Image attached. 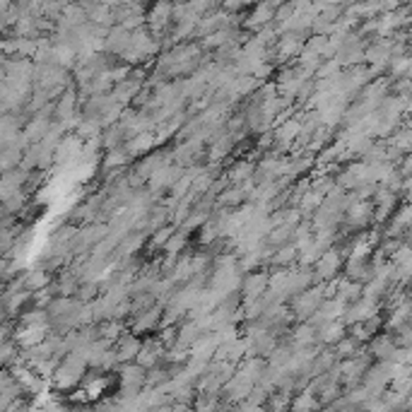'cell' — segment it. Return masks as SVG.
Here are the masks:
<instances>
[{"label":"cell","instance_id":"13","mask_svg":"<svg viewBox=\"0 0 412 412\" xmlns=\"http://www.w3.org/2000/svg\"><path fill=\"white\" fill-rule=\"evenodd\" d=\"M12 323H15V321H12ZM48 333H51L48 323L44 325H17L15 323V328H12V340H15V345L20 350H29V347H34V345L44 343Z\"/></svg>","mask_w":412,"mask_h":412},{"label":"cell","instance_id":"22","mask_svg":"<svg viewBox=\"0 0 412 412\" xmlns=\"http://www.w3.org/2000/svg\"><path fill=\"white\" fill-rule=\"evenodd\" d=\"M27 172H22L20 167L12 169V172H5L0 174V203L8 201L10 196H15V193H20L24 189V184H27Z\"/></svg>","mask_w":412,"mask_h":412},{"label":"cell","instance_id":"8","mask_svg":"<svg viewBox=\"0 0 412 412\" xmlns=\"http://www.w3.org/2000/svg\"><path fill=\"white\" fill-rule=\"evenodd\" d=\"M316 277H313V270L311 268H301V265H292L287 270V277H284V284H282V296L284 301H289L292 296L306 292L308 287H313Z\"/></svg>","mask_w":412,"mask_h":412},{"label":"cell","instance_id":"38","mask_svg":"<svg viewBox=\"0 0 412 412\" xmlns=\"http://www.w3.org/2000/svg\"><path fill=\"white\" fill-rule=\"evenodd\" d=\"M169 381H172V377H169V369L165 364H160L155 369H147V372H145V391L162 389V386L169 384Z\"/></svg>","mask_w":412,"mask_h":412},{"label":"cell","instance_id":"24","mask_svg":"<svg viewBox=\"0 0 412 412\" xmlns=\"http://www.w3.org/2000/svg\"><path fill=\"white\" fill-rule=\"evenodd\" d=\"M253 169H256V160L241 157V160H234L232 165L224 169V177H227L229 186H241L244 181L253 177Z\"/></svg>","mask_w":412,"mask_h":412},{"label":"cell","instance_id":"45","mask_svg":"<svg viewBox=\"0 0 412 412\" xmlns=\"http://www.w3.org/2000/svg\"><path fill=\"white\" fill-rule=\"evenodd\" d=\"M150 412H174V410H172V403H165V405H157V408Z\"/></svg>","mask_w":412,"mask_h":412},{"label":"cell","instance_id":"37","mask_svg":"<svg viewBox=\"0 0 412 412\" xmlns=\"http://www.w3.org/2000/svg\"><path fill=\"white\" fill-rule=\"evenodd\" d=\"M189 248V236L186 234H181L179 229L174 232L172 236H169V241L165 244V248H162V256H167V258H179L181 253Z\"/></svg>","mask_w":412,"mask_h":412},{"label":"cell","instance_id":"40","mask_svg":"<svg viewBox=\"0 0 412 412\" xmlns=\"http://www.w3.org/2000/svg\"><path fill=\"white\" fill-rule=\"evenodd\" d=\"M15 323L17 325H44V323H48V316H46L44 308H32V306H29L27 311L17 316Z\"/></svg>","mask_w":412,"mask_h":412},{"label":"cell","instance_id":"28","mask_svg":"<svg viewBox=\"0 0 412 412\" xmlns=\"http://www.w3.org/2000/svg\"><path fill=\"white\" fill-rule=\"evenodd\" d=\"M217 345H220V343H217L215 333H203V335L189 347V357H191V360H201V362H212Z\"/></svg>","mask_w":412,"mask_h":412},{"label":"cell","instance_id":"11","mask_svg":"<svg viewBox=\"0 0 412 412\" xmlns=\"http://www.w3.org/2000/svg\"><path fill=\"white\" fill-rule=\"evenodd\" d=\"M381 311V301H374V299H367V296H360L352 304H347L345 308V316H343V323L345 325H355V323H362L367 318H374L379 316Z\"/></svg>","mask_w":412,"mask_h":412},{"label":"cell","instance_id":"1","mask_svg":"<svg viewBox=\"0 0 412 412\" xmlns=\"http://www.w3.org/2000/svg\"><path fill=\"white\" fill-rule=\"evenodd\" d=\"M350 256V248H347V239L345 241H335L328 251L321 253V258L313 263V277L316 282H328L333 277H338L343 272L345 260Z\"/></svg>","mask_w":412,"mask_h":412},{"label":"cell","instance_id":"23","mask_svg":"<svg viewBox=\"0 0 412 412\" xmlns=\"http://www.w3.org/2000/svg\"><path fill=\"white\" fill-rule=\"evenodd\" d=\"M130 165H133V160H130V155L126 152L123 145H121V147H113V150H106V152H101V160H99L101 174L118 172V169H130Z\"/></svg>","mask_w":412,"mask_h":412},{"label":"cell","instance_id":"3","mask_svg":"<svg viewBox=\"0 0 412 412\" xmlns=\"http://www.w3.org/2000/svg\"><path fill=\"white\" fill-rule=\"evenodd\" d=\"M174 157H172V147H157L152 150L150 155L140 157V160H135L130 165V172L135 174L138 179L143 181V184H147V179L152 177L155 172H160L162 167L172 165Z\"/></svg>","mask_w":412,"mask_h":412},{"label":"cell","instance_id":"5","mask_svg":"<svg viewBox=\"0 0 412 412\" xmlns=\"http://www.w3.org/2000/svg\"><path fill=\"white\" fill-rule=\"evenodd\" d=\"M118 398H138L145 391V369L135 362L121 364L118 369Z\"/></svg>","mask_w":412,"mask_h":412},{"label":"cell","instance_id":"34","mask_svg":"<svg viewBox=\"0 0 412 412\" xmlns=\"http://www.w3.org/2000/svg\"><path fill=\"white\" fill-rule=\"evenodd\" d=\"M128 330V323H123V321H104V323L96 325V333H99L101 340H108V343H116L123 333Z\"/></svg>","mask_w":412,"mask_h":412},{"label":"cell","instance_id":"21","mask_svg":"<svg viewBox=\"0 0 412 412\" xmlns=\"http://www.w3.org/2000/svg\"><path fill=\"white\" fill-rule=\"evenodd\" d=\"M20 284L22 289H27V292H39V289H46L48 284H51L53 275H48V272L41 268V265H34V268H27V270H20Z\"/></svg>","mask_w":412,"mask_h":412},{"label":"cell","instance_id":"4","mask_svg":"<svg viewBox=\"0 0 412 412\" xmlns=\"http://www.w3.org/2000/svg\"><path fill=\"white\" fill-rule=\"evenodd\" d=\"M362 389L369 398H381L391 386V362H374L362 377Z\"/></svg>","mask_w":412,"mask_h":412},{"label":"cell","instance_id":"2","mask_svg":"<svg viewBox=\"0 0 412 412\" xmlns=\"http://www.w3.org/2000/svg\"><path fill=\"white\" fill-rule=\"evenodd\" d=\"M323 284H313V287H308L306 292L292 296V299L287 301V308L289 313H292L294 323H306L308 318L313 316V313L318 311V306L323 304Z\"/></svg>","mask_w":412,"mask_h":412},{"label":"cell","instance_id":"9","mask_svg":"<svg viewBox=\"0 0 412 412\" xmlns=\"http://www.w3.org/2000/svg\"><path fill=\"white\" fill-rule=\"evenodd\" d=\"M280 3H260L251 5L244 15H241V29H246L248 34H256L263 27L272 24V17H275V10Z\"/></svg>","mask_w":412,"mask_h":412},{"label":"cell","instance_id":"35","mask_svg":"<svg viewBox=\"0 0 412 412\" xmlns=\"http://www.w3.org/2000/svg\"><path fill=\"white\" fill-rule=\"evenodd\" d=\"M364 347V345H360L355 340V338H350V335H345L340 343L338 345H333V355H335V360L338 362H345V360H352V357L360 352V350Z\"/></svg>","mask_w":412,"mask_h":412},{"label":"cell","instance_id":"41","mask_svg":"<svg viewBox=\"0 0 412 412\" xmlns=\"http://www.w3.org/2000/svg\"><path fill=\"white\" fill-rule=\"evenodd\" d=\"M17 272H20V263H17V260H12L8 256H0V287L8 284L10 280H15Z\"/></svg>","mask_w":412,"mask_h":412},{"label":"cell","instance_id":"6","mask_svg":"<svg viewBox=\"0 0 412 412\" xmlns=\"http://www.w3.org/2000/svg\"><path fill=\"white\" fill-rule=\"evenodd\" d=\"M172 8L174 3H155V5H147L145 10V27L150 29V34L155 36L157 41H162L169 29H172Z\"/></svg>","mask_w":412,"mask_h":412},{"label":"cell","instance_id":"29","mask_svg":"<svg viewBox=\"0 0 412 412\" xmlns=\"http://www.w3.org/2000/svg\"><path fill=\"white\" fill-rule=\"evenodd\" d=\"M287 343L292 345V350L313 347L316 345V328H311L308 323H294L287 335Z\"/></svg>","mask_w":412,"mask_h":412},{"label":"cell","instance_id":"7","mask_svg":"<svg viewBox=\"0 0 412 412\" xmlns=\"http://www.w3.org/2000/svg\"><path fill=\"white\" fill-rule=\"evenodd\" d=\"M162 311H165V306L155 304V306L145 308V311H140V313H135V316H130L128 330L138 338L155 335V333L160 330V323H162Z\"/></svg>","mask_w":412,"mask_h":412},{"label":"cell","instance_id":"10","mask_svg":"<svg viewBox=\"0 0 412 412\" xmlns=\"http://www.w3.org/2000/svg\"><path fill=\"white\" fill-rule=\"evenodd\" d=\"M82 150H84V143L80 138L75 135V133H65L63 140L56 145V150H53V165H75V162H80L82 157Z\"/></svg>","mask_w":412,"mask_h":412},{"label":"cell","instance_id":"19","mask_svg":"<svg viewBox=\"0 0 412 412\" xmlns=\"http://www.w3.org/2000/svg\"><path fill=\"white\" fill-rule=\"evenodd\" d=\"M77 287H80V280H77L75 272H72L70 268L58 270L56 275H53L51 284H48V289L53 292V296H75Z\"/></svg>","mask_w":412,"mask_h":412},{"label":"cell","instance_id":"25","mask_svg":"<svg viewBox=\"0 0 412 412\" xmlns=\"http://www.w3.org/2000/svg\"><path fill=\"white\" fill-rule=\"evenodd\" d=\"M82 24H87V15H84L80 3H68L56 20V27L65 29V32H72V29L82 27Z\"/></svg>","mask_w":412,"mask_h":412},{"label":"cell","instance_id":"30","mask_svg":"<svg viewBox=\"0 0 412 412\" xmlns=\"http://www.w3.org/2000/svg\"><path fill=\"white\" fill-rule=\"evenodd\" d=\"M241 205H246V191L241 189V186H227V189L215 198V210L217 208L239 210Z\"/></svg>","mask_w":412,"mask_h":412},{"label":"cell","instance_id":"15","mask_svg":"<svg viewBox=\"0 0 412 412\" xmlns=\"http://www.w3.org/2000/svg\"><path fill=\"white\" fill-rule=\"evenodd\" d=\"M364 350L374 362H391V357L398 350V345H396V338H393L391 333L381 330L364 345Z\"/></svg>","mask_w":412,"mask_h":412},{"label":"cell","instance_id":"17","mask_svg":"<svg viewBox=\"0 0 412 412\" xmlns=\"http://www.w3.org/2000/svg\"><path fill=\"white\" fill-rule=\"evenodd\" d=\"M253 391V384L246 377H241L239 372H234V377L222 386V401L227 405L241 403L248 398V393Z\"/></svg>","mask_w":412,"mask_h":412},{"label":"cell","instance_id":"12","mask_svg":"<svg viewBox=\"0 0 412 412\" xmlns=\"http://www.w3.org/2000/svg\"><path fill=\"white\" fill-rule=\"evenodd\" d=\"M111 381H113L111 374H99V372H92V369H87L77 389L84 391V396H87L89 403H92V401L96 403V401H101V398H104V393L108 391Z\"/></svg>","mask_w":412,"mask_h":412},{"label":"cell","instance_id":"33","mask_svg":"<svg viewBox=\"0 0 412 412\" xmlns=\"http://www.w3.org/2000/svg\"><path fill=\"white\" fill-rule=\"evenodd\" d=\"M318 410H321V405L316 401V396H313L308 389L294 393L292 405H289V412H318Z\"/></svg>","mask_w":412,"mask_h":412},{"label":"cell","instance_id":"20","mask_svg":"<svg viewBox=\"0 0 412 412\" xmlns=\"http://www.w3.org/2000/svg\"><path fill=\"white\" fill-rule=\"evenodd\" d=\"M128 44H130V32H128V29H123V27H118V24H113V27L106 32L104 53L121 58L126 53V48H128Z\"/></svg>","mask_w":412,"mask_h":412},{"label":"cell","instance_id":"42","mask_svg":"<svg viewBox=\"0 0 412 412\" xmlns=\"http://www.w3.org/2000/svg\"><path fill=\"white\" fill-rule=\"evenodd\" d=\"M96 296H99V282H80V287L75 292V299L82 301V304H89Z\"/></svg>","mask_w":412,"mask_h":412},{"label":"cell","instance_id":"14","mask_svg":"<svg viewBox=\"0 0 412 412\" xmlns=\"http://www.w3.org/2000/svg\"><path fill=\"white\" fill-rule=\"evenodd\" d=\"M268 277H270V270L268 268H260V270H253V272H246L244 280H241V301H248V299H258V296L265 294L268 289Z\"/></svg>","mask_w":412,"mask_h":412},{"label":"cell","instance_id":"43","mask_svg":"<svg viewBox=\"0 0 412 412\" xmlns=\"http://www.w3.org/2000/svg\"><path fill=\"white\" fill-rule=\"evenodd\" d=\"M343 68H340V63H338V58H328V60H323V63L318 65L316 72H313V80H325V77H333V75H338Z\"/></svg>","mask_w":412,"mask_h":412},{"label":"cell","instance_id":"27","mask_svg":"<svg viewBox=\"0 0 412 412\" xmlns=\"http://www.w3.org/2000/svg\"><path fill=\"white\" fill-rule=\"evenodd\" d=\"M126 152L130 155V160H140V157L150 155L152 150H157V140H155V133H140V135L130 138V140L123 143Z\"/></svg>","mask_w":412,"mask_h":412},{"label":"cell","instance_id":"16","mask_svg":"<svg viewBox=\"0 0 412 412\" xmlns=\"http://www.w3.org/2000/svg\"><path fill=\"white\" fill-rule=\"evenodd\" d=\"M165 352L167 350L162 347V343L157 340V335H147V338H143V347L135 357V364L143 367L145 372H147V369H155V367L162 364V357H165Z\"/></svg>","mask_w":412,"mask_h":412},{"label":"cell","instance_id":"26","mask_svg":"<svg viewBox=\"0 0 412 412\" xmlns=\"http://www.w3.org/2000/svg\"><path fill=\"white\" fill-rule=\"evenodd\" d=\"M345 335H347V325H345L343 321H330V323L321 325L316 330V345L318 347H333V345L340 343Z\"/></svg>","mask_w":412,"mask_h":412},{"label":"cell","instance_id":"39","mask_svg":"<svg viewBox=\"0 0 412 412\" xmlns=\"http://www.w3.org/2000/svg\"><path fill=\"white\" fill-rule=\"evenodd\" d=\"M222 408V396L210 393H196V401L191 405V412H217Z\"/></svg>","mask_w":412,"mask_h":412},{"label":"cell","instance_id":"36","mask_svg":"<svg viewBox=\"0 0 412 412\" xmlns=\"http://www.w3.org/2000/svg\"><path fill=\"white\" fill-rule=\"evenodd\" d=\"M335 296H338L340 301H345V304H352V301H357V299L362 296V284H360V282L345 280V277L340 275V280H338Z\"/></svg>","mask_w":412,"mask_h":412},{"label":"cell","instance_id":"44","mask_svg":"<svg viewBox=\"0 0 412 412\" xmlns=\"http://www.w3.org/2000/svg\"><path fill=\"white\" fill-rule=\"evenodd\" d=\"M229 412H265V410L256 408V405H251V403H246V401H241V403L229 405Z\"/></svg>","mask_w":412,"mask_h":412},{"label":"cell","instance_id":"31","mask_svg":"<svg viewBox=\"0 0 412 412\" xmlns=\"http://www.w3.org/2000/svg\"><path fill=\"white\" fill-rule=\"evenodd\" d=\"M201 335H203V328H201V323H198V321H181L179 330H177V345H174V347L189 350Z\"/></svg>","mask_w":412,"mask_h":412},{"label":"cell","instance_id":"18","mask_svg":"<svg viewBox=\"0 0 412 412\" xmlns=\"http://www.w3.org/2000/svg\"><path fill=\"white\" fill-rule=\"evenodd\" d=\"M140 347H143V338H138V335H133L130 330H126L123 335H121L118 340L113 343V352H116L118 367L135 362V357H138V352H140Z\"/></svg>","mask_w":412,"mask_h":412},{"label":"cell","instance_id":"32","mask_svg":"<svg viewBox=\"0 0 412 412\" xmlns=\"http://www.w3.org/2000/svg\"><path fill=\"white\" fill-rule=\"evenodd\" d=\"M296 248L294 244L289 241V244H284L280 248H275V253H272L270 263H268V270H275V268H292V265H296Z\"/></svg>","mask_w":412,"mask_h":412}]
</instances>
